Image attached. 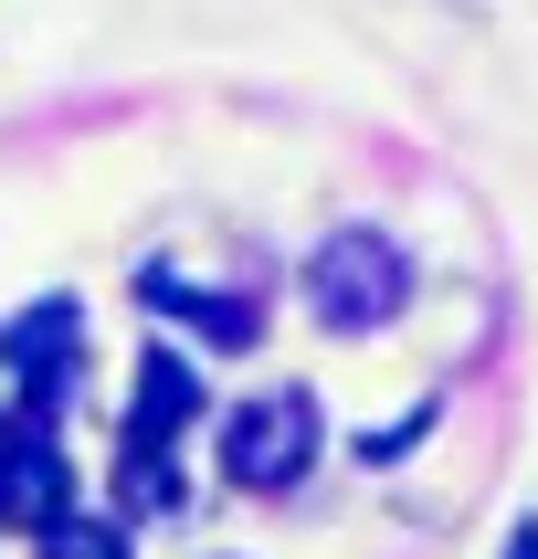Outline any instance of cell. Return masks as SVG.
<instances>
[{
    "label": "cell",
    "instance_id": "obj_5",
    "mask_svg": "<svg viewBox=\"0 0 538 559\" xmlns=\"http://www.w3.org/2000/svg\"><path fill=\"white\" fill-rule=\"evenodd\" d=\"M190 412H201L190 359H180V348H148V359H138V412H127V433H138V443H169Z\"/></svg>",
    "mask_w": 538,
    "mask_h": 559
},
{
    "label": "cell",
    "instance_id": "obj_1",
    "mask_svg": "<svg viewBox=\"0 0 538 559\" xmlns=\"http://www.w3.org/2000/svg\"><path fill=\"white\" fill-rule=\"evenodd\" d=\"M411 296V264L391 233H370V222H348V233H327L307 264V307L338 328V338H359V328H391Z\"/></svg>",
    "mask_w": 538,
    "mask_h": 559
},
{
    "label": "cell",
    "instance_id": "obj_2",
    "mask_svg": "<svg viewBox=\"0 0 538 559\" xmlns=\"http://www.w3.org/2000/svg\"><path fill=\"white\" fill-rule=\"evenodd\" d=\"M316 465V402L307 391H264L222 423V475L232 486H296Z\"/></svg>",
    "mask_w": 538,
    "mask_h": 559
},
{
    "label": "cell",
    "instance_id": "obj_4",
    "mask_svg": "<svg viewBox=\"0 0 538 559\" xmlns=\"http://www.w3.org/2000/svg\"><path fill=\"white\" fill-rule=\"evenodd\" d=\"M63 518V454L32 423H0V528H53Z\"/></svg>",
    "mask_w": 538,
    "mask_h": 559
},
{
    "label": "cell",
    "instance_id": "obj_6",
    "mask_svg": "<svg viewBox=\"0 0 538 559\" xmlns=\"http://www.w3.org/2000/svg\"><path fill=\"white\" fill-rule=\"evenodd\" d=\"M148 296L158 307H180L201 338H222V348H253V296H190V285H169V275H148Z\"/></svg>",
    "mask_w": 538,
    "mask_h": 559
},
{
    "label": "cell",
    "instance_id": "obj_8",
    "mask_svg": "<svg viewBox=\"0 0 538 559\" xmlns=\"http://www.w3.org/2000/svg\"><path fill=\"white\" fill-rule=\"evenodd\" d=\"M506 559H538V518H517V528H506Z\"/></svg>",
    "mask_w": 538,
    "mask_h": 559
},
{
    "label": "cell",
    "instance_id": "obj_3",
    "mask_svg": "<svg viewBox=\"0 0 538 559\" xmlns=\"http://www.w3.org/2000/svg\"><path fill=\"white\" fill-rule=\"evenodd\" d=\"M63 359H74V307H32L22 328H0V423H32V402H53Z\"/></svg>",
    "mask_w": 538,
    "mask_h": 559
},
{
    "label": "cell",
    "instance_id": "obj_7",
    "mask_svg": "<svg viewBox=\"0 0 538 559\" xmlns=\"http://www.w3.org/2000/svg\"><path fill=\"white\" fill-rule=\"evenodd\" d=\"M43 559H127V538L106 528V518H53V528H43Z\"/></svg>",
    "mask_w": 538,
    "mask_h": 559
}]
</instances>
